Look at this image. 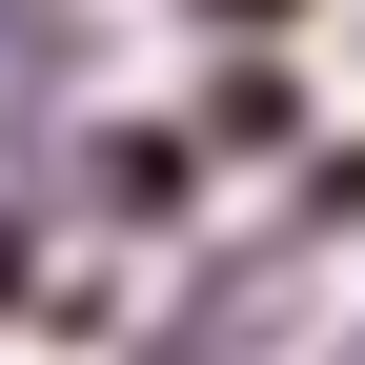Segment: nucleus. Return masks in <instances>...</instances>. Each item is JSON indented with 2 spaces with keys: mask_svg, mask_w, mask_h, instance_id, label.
I'll return each mask as SVG.
<instances>
[{
  "mask_svg": "<svg viewBox=\"0 0 365 365\" xmlns=\"http://www.w3.org/2000/svg\"><path fill=\"white\" fill-rule=\"evenodd\" d=\"M81 203H102V223H182V203H203V143H182V122H122Z\"/></svg>",
  "mask_w": 365,
  "mask_h": 365,
  "instance_id": "f03ea898",
  "label": "nucleus"
},
{
  "mask_svg": "<svg viewBox=\"0 0 365 365\" xmlns=\"http://www.w3.org/2000/svg\"><path fill=\"white\" fill-rule=\"evenodd\" d=\"M182 143H203V163H223V143L284 163V143H304V81H284V61H203V122H182Z\"/></svg>",
  "mask_w": 365,
  "mask_h": 365,
  "instance_id": "f257e3e1",
  "label": "nucleus"
},
{
  "mask_svg": "<svg viewBox=\"0 0 365 365\" xmlns=\"http://www.w3.org/2000/svg\"><path fill=\"white\" fill-rule=\"evenodd\" d=\"M345 365H365V325H345Z\"/></svg>",
  "mask_w": 365,
  "mask_h": 365,
  "instance_id": "39448f33",
  "label": "nucleus"
},
{
  "mask_svg": "<svg viewBox=\"0 0 365 365\" xmlns=\"http://www.w3.org/2000/svg\"><path fill=\"white\" fill-rule=\"evenodd\" d=\"M365 223V143H304V203H284V244H345Z\"/></svg>",
  "mask_w": 365,
  "mask_h": 365,
  "instance_id": "7ed1b4c3",
  "label": "nucleus"
},
{
  "mask_svg": "<svg viewBox=\"0 0 365 365\" xmlns=\"http://www.w3.org/2000/svg\"><path fill=\"white\" fill-rule=\"evenodd\" d=\"M182 21H203V61H284V21H304V0H182Z\"/></svg>",
  "mask_w": 365,
  "mask_h": 365,
  "instance_id": "20e7f679",
  "label": "nucleus"
}]
</instances>
